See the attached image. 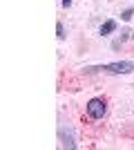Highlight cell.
Instances as JSON below:
<instances>
[{"label": "cell", "mask_w": 134, "mask_h": 150, "mask_svg": "<svg viewBox=\"0 0 134 150\" xmlns=\"http://www.w3.org/2000/svg\"><path fill=\"white\" fill-rule=\"evenodd\" d=\"M87 74L94 72H105V74H132L134 72V63L132 61H116V63H105V65H92L85 67Z\"/></svg>", "instance_id": "6da1fadb"}, {"label": "cell", "mask_w": 134, "mask_h": 150, "mask_svg": "<svg viewBox=\"0 0 134 150\" xmlns=\"http://www.w3.org/2000/svg\"><path fill=\"white\" fill-rule=\"evenodd\" d=\"M85 108H87L89 119H103L105 112H107V108H105V101H103V99H89Z\"/></svg>", "instance_id": "7a4b0ae2"}, {"label": "cell", "mask_w": 134, "mask_h": 150, "mask_svg": "<svg viewBox=\"0 0 134 150\" xmlns=\"http://www.w3.org/2000/svg\"><path fill=\"white\" fill-rule=\"evenodd\" d=\"M58 139H60V146H63V148H69V150L76 148V141H74V137H72V132L65 134V128L58 130Z\"/></svg>", "instance_id": "3957f363"}, {"label": "cell", "mask_w": 134, "mask_h": 150, "mask_svg": "<svg viewBox=\"0 0 134 150\" xmlns=\"http://www.w3.org/2000/svg\"><path fill=\"white\" fill-rule=\"evenodd\" d=\"M98 31H101V36H109V34H114V31H116V20H105Z\"/></svg>", "instance_id": "277c9868"}, {"label": "cell", "mask_w": 134, "mask_h": 150, "mask_svg": "<svg viewBox=\"0 0 134 150\" xmlns=\"http://www.w3.org/2000/svg\"><path fill=\"white\" fill-rule=\"evenodd\" d=\"M56 36H58V40H65V27H63V23H56Z\"/></svg>", "instance_id": "5b68a950"}, {"label": "cell", "mask_w": 134, "mask_h": 150, "mask_svg": "<svg viewBox=\"0 0 134 150\" xmlns=\"http://www.w3.org/2000/svg\"><path fill=\"white\" fill-rule=\"evenodd\" d=\"M132 16H134V7H130V9H125V11L121 13V18L128 23V20H132Z\"/></svg>", "instance_id": "8992f818"}, {"label": "cell", "mask_w": 134, "mask_h": 150, "mask_svg": "<svg viewBox=\"0 0 134 150\" xmlns=\"http://www.w3.org/2000/svg\"><path fill=\"white\" fill-rule=\"evenodd\" d=\"M72 5V0H63V7H69Z\"/></svg>", "instance_id": "52a82bcc"}]
</instances>
